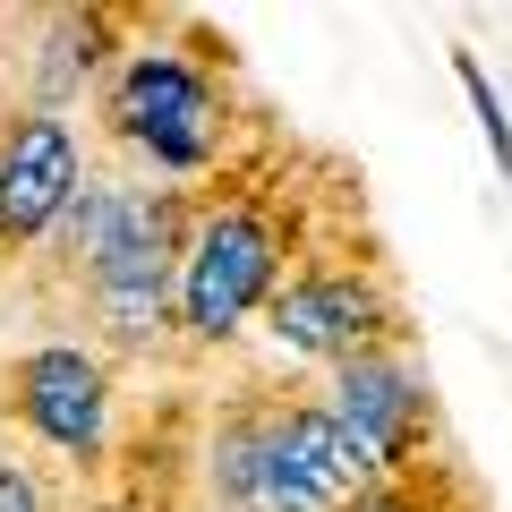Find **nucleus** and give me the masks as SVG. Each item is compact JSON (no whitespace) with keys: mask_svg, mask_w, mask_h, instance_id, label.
Masks as SVG:
<instances>
[{"mask_svg":"<svg viewBox=\"0 0 512 512\" xmlns=\"http://www.w3.org/2000/svg\"><path fill=\"white\" fill-rule=\"evenodd\" d=\"M197 248L180 274V333L197 350L231 342L248 316L282 299L333 239L359 231V180L325 154H299L282 137H248L214 180H197Z\"/></svg>","mask_w":512,"mask_h":512,"instance_id":"f257e3e1","label":"nucleus"},{"mask_svg":"<svg viewBox=\"0 0 512 512\" xmlns=\"http://www.w3.org/2000/svg\"><path fill=\"white\" fill-rule=\"evenodd\" d=\"M103 137H120L163 188H197L239 154V103H231V35L197 18H154V35L111 69L94 94Z\"/></svg>","mask_w":512,"mask_h":512,"instance_id":"f03ea898","label":"nucleus"},{"mask_svg":"<svg viewBox=\"0 0 512 512\" xmlns=\"http://www.w3.org/2000/svg\"><path fill=\"white\" fill-rule=\"evenodd\" d=\"M197 188H120V222H111L94 274L77 282V308L94 325L103 359H154L180 333V274L197 248Z\"/></svg>","mask_w":512,"mask_h":512,"instance_id":"7ed1b4c3","label":"nucleus"},{"mask_svg":"<svg viewBox=\"0 0 512 512\" xmlns=\"http://www.w3.org/2000/svg\"><path fill=\"white\" fill-rule=\"evenodd\" d=\"M265 333H274L282 359H308V367H350L367 350H419V325H410L402 291L384 274V248L376 239H333L299 282H282V299L265 308Z\"/></svg>","mask_w":512,"mask_h":512,"instance_id":"20e7f679","label":"nucleus"},{"mask_svg":"<svg viewBox=\"0 0 512 512\" xmlns=\"http://www.w3.org/2000/svg\"><path fill=\"white\" fill-rule=\"evenodd\" d=\"M0 410L26 427L35 444H52L77 470H111L120 444V393H111V359L94 342H35L0 367Z\"/></svg>","mask_w":512,"mask_h":512,"instance_id":"39448f33","label":"nucleus"},{"mask_svg":"<svg viewBox=\"0 0 512 512\" xmlns=\"http://www.w3.org/2000/svg\"><path fill=\"white\" fill-rule=\"evenodd\" d=\"M325 402L376 478L444 453V402H436V376L419 367V350H367V359L333 367Z\"/></svg>","mask_w":512,"mask_h":512,"instance_id":"423d86ee","label":"nucleus"},{"mask_svg":"<svg viewBox=\"0 0 512 512\" xmlns=\"http://www.w3.org/2000/svg\"><path fill=\"white\" fill-rule=\"evenodd\" d=\"M367 453L342 436L325 393H274V427H265V478H256V512H342L367 487Z\"/></svg>","mask_w":512,"mask_h":512,"instance_id":"0eeeda50","label":"nucleus"},{"mask_svg":"<svg viewBox=\"0 0 512 512\" xmlns=\"http://www.w3.org/2000/svg\"><path fill=\"white\" fill-rule=\"evenodd\" d=\"M86 197V154L60 111L26 103L0 120V256H43V239Z\"/></svg>","mask_w":512,"mask_h":512,"instance_id":"6e6552de","label":"nucleus"},{"mask_svg":"<svg viewBox=\"0 0 512 512\" xmlns=\"http://www.w3.org/2000/svg\"><path fill=\"white\" fill-rule=\"evenodd\" d=\"M154 35V9H120V0H77V9H52L35 35V103L43 111H69L77 94H103L111 69H120L137 43Z\"/></svg>","mask_w":512,"mask_h":512,"instance_id":"1a4fd4ad","label":"nucleus"},{"mask_svg":"<svg viewBox=\"0 0 512 512\" xmlns=\"http://www.w3.org/2000/svg\"><path fill=\"white\" fill-rule=\"evenodd\" d=\"M282 376H248L205 410V495L214 512H256V478H265V427H274Z\"/></svg>","mask_w":512,"mask_h":512,"instance_id":"9d476101","label":"nucleus"},{"mask_svg":"<svg viewBox=\"0 0 512 512\" xmlns=\"http://www.w3.org/2000/svg\"><path fill=\"white\" fill-rule=\"evenodd\" d=\"M342 512H487V495H478V478L453 453H436V461H410L393 478H367Z\"/></svg>","mask_w":512,"mask_h":512,"instance_id":"9b49d317","label":"nucleus"},{"mask_svg":"<svg viewBox=\"0 0 512 512\" xmlns=\"http://www.w3.org/2000/svg\"><path fill=\"white\" fill-rule=\"evenodd\" d=\"M453 77H461V94H470V111H478V137H487L495 171H504V180H512V111H504V94H495L487 60H478L470 43H453Z\"/></svg>","mask_w":512,"mask_h":512,"instance_id":"f8f14e48","label":"nucleus"},{"mask_svg":"<svg viewBox=\"0 0 512 512\" xmlns=\"http://www.w3.org/2000/svg\"><path fill=\"white\" fill-rule=\"evenodd\" d=\"M0 512H52L43 504V478L26 461H0Z\"/></svg>","mask_w":512,"mask_h":512,"instance_id":"ddd939ff","label":"nucleus"},{"mask_svg":"<svg viewBox=\"0 0 512 512\" xmlns=\"http://www.w3.org/2000/svg\"><path fill=\"white\" fill-rule=\"evenodd\" d=\"M86 512H154V504H137V495H94Z\"/></svg>","mask_w":512,"mask_h":512,"instance_id":"4468645a","label":"nucleus"}]
</instances>
